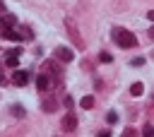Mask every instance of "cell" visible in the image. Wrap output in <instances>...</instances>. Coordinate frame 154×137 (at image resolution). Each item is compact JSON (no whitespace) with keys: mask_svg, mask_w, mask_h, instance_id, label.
Wrapping results in <instances>:
<instances>
[{"mask_svg":"<svg viewBox=\"0 0 154 137\" xmlns=\"http://www.w3.org/2000/svg\"><path fill=\"white\" fill-rule=\"evenodd\" d=\"M19 31H22V34H19V38H26V41H29V38H34V34H31V29H29V26H22Z\"/></svg>","mask_w":154,"mask_h":137,"instance_id":"cell-12","label":"cell"},{"mask_svg":"<svg viewBox=\"0 0 154 137\" xmlns=\"http://www.w3.org/2000/svg\"><path fill=\"white\" fill-rule=\"evenodd\" d=\"M48 87H51V79H48V75H38V77H36V89L46 91Z\"/></svg>","mask_w":154,"mask_h":137,"instance_id":"cell-8","label":"cell"},{"mask_svg":"<svg viewBox=\"0 0 154 137\" xmlns=\"http://www.w3.org/2000/svg\"><path fill=\"white\" fill-rule=\"evenodd\" d=\"M79 106L87 108V111H91V108H94V96H82V99H79Z\"/></svg>","mask_w":154,"mask_h":137,"instance_id":"cell-11","label":"cell"},{"mask_svg":"<svg viewBox=\"0 0 154 137\" xmlns=\"http://www.w3.org/2000/svg\"><path fill=\"white\" fill-rule=\"evenodd\" d=\"M65 26H67V34H70L72 43H75L79 50H84V38H82V34H79V29H77V24H75L72 17H65Z\"/></svg>","mask_w":154,"mask_h":137,"instance_id":"cell-2","label":"cell"},{"mask_svg":"<svg viewBox=\"0 0 154 137\" xmlns=\"http://www.w3.org/2000/svg\"><path fill=\"white\" fill-rule=\"evenodd\" d=\"M12 82H14V84H19V87H22V84H26V82H29V72H26V70H17V72L12 75Z\"/></svg>","mask_w":154,"mask_h":137,"instance_id":"cell-6","label":"cell"},{"mask_svg":"<svg viewBox=\"0 0 154 137\" xmlns=\"http://www.w3.org/2000/svg\"><path fill=\"white\" fill-rule=\"evenodd\" d=\"M106 120H108V123H116V120H118V113H113V111H111V113L106 115Z\"/></svg>","mask_w":154,"mask_h":137,"instance_id":"cell-17","label":"cell"},{"mask_svg":"<svg viewBox=\"0 0 154 137\" xmlns=\"http://www.w3.org/2000/svg\"><path fill=\"white\" fill-rule=\"evenodd\" d=\"M0 12H5V2L2 0H0Z\"/></svg>","mask_w":154,"mask_h":137,"instance_id":"cell-19","label":"cell"},{"mask_svg":"<svg viewBox=\"0 0 154 137\" xmlns=\"http://www.w3.org/2000/svg\"><path fill=\"white\" fill-rule=\"evenodd\" d=\"M120 137H137V130H135V127H125Z\"/></svg>","mask_w":154,"mask_h":137,"instance_id":"cell-14","label":"cell"},{"mask_svg":"<svg viewBox=\"0 0 154 137\" xmlns=\"http://www.w3.org/2000/svg\"><path fill=\"white\" fill-rule=\"evenodd\" d=\"M60 127H63L65 132H75V130H77V115H75L72 111H67V113L63 115V120H60Z\"/></svg>","mask_w":154,"mask_h":137,"instance_id":"cell-3","label":"cell"},{"mask_svg":"<svg viewBox=\"0 0 154 137\" xmlns=\"http://www.w3.org/2000/svg\"><path fill=\"white\" fill-rule=\"evenodd\" d=\"M55 58H58V60H63V62H72V60H75V53H72L70 48L60 46V48H55Z\"/></svg>","mask_w":154,"mask_h":137,"instance_id":"cell-4","label":"cell"},{"mask_svg":"<svg viewBox=\"0 0 154 137\" xmlns=\"http://www.w3.org/2000/svg\"><path fill=\"white\" fill-rule=\"evenodd\" d=\"M130 94H132V96H142V94H144V84H142V82H135V84L130 87Z\"/></svg>","mask_w":154,"mask_h":137,"instance_id":"cell-10","label":"cell"},{"mask_svg":"<svg viewBox=\"0 0 154 137\" xmlns=\"http://www.w3.org/2000/svg\"><path fill=\"white\" fill-rule=\"evenodd\" d=\"M12 115H17V118H24V108L14 103V106H12Z\"/></svg>","mask_w":154,"mask_h":137,"instance_id":"cell-13","label":"cell"},{"mask_svg":"<svg viewBox=\"0 0 154 137\" xmlns=\"http://www.w3.org/2000/svg\"><path fill=\"white\" fill-rule=\"evenodd\" d=\"M99 137H111V132H108V130H101V132H99Z\"/></svg>","mask_w":154,"mask_h":137,"instance_id":"cell-18","label":"cell"},{"mask_svg":"<svg viewBox=\"0 0 154 137\" xmlns=\"http://www.w3.org/2000/svg\"><path fill=\"white\" fill-rule=\"evenodd\" d=\"M17 24V17L14 14H2L0 17V29H12Z\"/></svg>","mask_w":154,"mask_h":137,"instance_id":"cell-7","label":"cell"},{"mask_svg":"<svg viewBox=\"0 0 154 137\" xmlns=\"http://www.w3.org/2000/svg\"><path fill=\"white\" fill-rule=\"evenodd\" d=\"M19 53H22L19 48L10 50V53L5 55V65H7V67H17V65H19Z\"/></svg>","mask_w":154,"mask_h":137,"instance_id":"cell-5","label":"cell"},{"mask_svg":"<svg viewBox=\"0 0 154 137\" xmlns=\"http://www.w3.org/2000/svg\"><path fill=\"white\" fill-rule=\"evenodd\" d=\"M55 108H58V101H55L53 96H48V99H43V111H46V113H53Z\"/></svg>","mask_w":154,"mask_h":137,"instance_id":"cell-9","label":"cell"},{"mask_svg":"<svg viewBox=\"0 0 154 137\" xmlns=\"http://www.w3.org/2000/svg\"><path fill=\"white\" fill-rule=\"evenodd\" d=\"M142 137H154V130H152V125H147V127H144V132H142Z\"/></svg>","mask_w":154,"mask_h":137,"instance_id":"cell-16","label":"cell"},{"mask_svg":"<svg viewBox=\"0 0 154 137\" xmlns=\"http://www.w3.org/2000/svg\"><path fill=\"white\" fill-rule=\"evenodd\" d=\"M0 82H2V70H0Z\"/></svg>","mask_w":154,"mask_h":137,"instance_id":"cell-20","label":"cell"},{"mask_svg":"<svg viewBox=\"0 0 154 137\" xmlns=\"http://www.w3.org/2000/svg\"><path fill=\"white\" fill-rule=\"evenodd\" d=\"M111 36H113V41H116L120 48H135V46H137V36H135L132 31L123 29V26H116Z\"/></svg>","mask_w":154,"mask_h":137,"instance_id":"cell-1","label":"cell"},{"mask_svg":"<svg viewBox=\"0 0 154 137\" xmlns=\"http://www.w3.org/2000/svg\"><path fill=\"white\" fill-rule=\"evenodd\" d=\"M99 60H101V62H111L113 58H111V53H101V55H99Z\"/></svg>","mask_w":154,"mask_h":137,"instance_id":"cell-15","label":"cell"}]
</instances>
